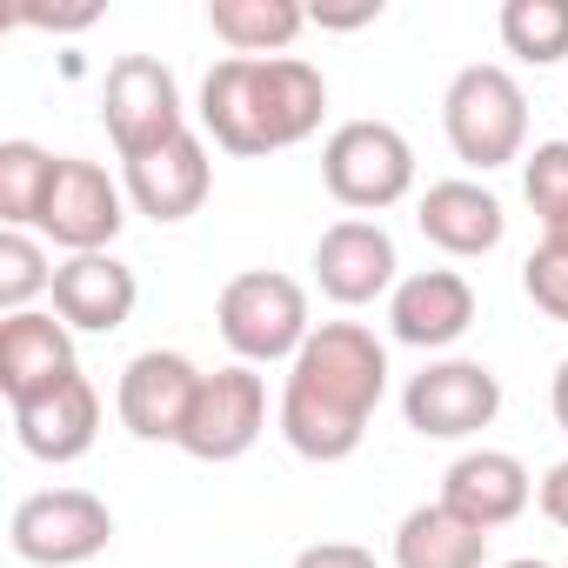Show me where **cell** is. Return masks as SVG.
Returning <instances> with one entry per match:
<instances>
[{"instance_id":"7402d4cb","label":"cell","mask_w":568,"mask_h":568,"mask_svg":"<svg viewBox=\"0 0 568 568\" xmlns=\"http://www.w3.org/2000/svg\"><path fill=\"white\" fill-rule=\"evenodd\" d=\"M61 154H48L41 141H0V227H41L48 187H54Z\"/></svg>"},{"instance_id":"44dd1931","label":"cell","mask_w":568,"mask_h":568,"mask_svg":"<svg viewBox=\"0 0 568 568\" xmlns=\"http://www.w3.org/2000/svg\"><path fill=\"white\" fill-rule=\"evenodd\" d=\"M207 28L227 54L241 61H274L288 54L308 28V8L302 0H207Z\"/></svg>"},{"instance_id":"4316f807","label":"cell","mask_w":568,"mask_h":568,"mask_svg":"<svg viewBox=\"0 0 568 568\" xmlns=\"http://www.w3.org/2000/svg\"><path fill=\"white\" fill-rule=\"evenodd\" d=\"M288 568H382V561H375V548H362V541H308Z\"/></svg>"},{"instance_id":"cb8c5ba5","label":"cell","mask_w":568,"mask_h":568,"mask_svg":"<svg viewBox=\"0 0 568 568\" xmlns=\"http://www.w3.org/2000/svg\"><path fill=\"white\" fill-rule=\"evenodd\" d=\"M54 267L41 234L28 227H0V315H28L41 295H54Z\"/></svg>"},{"instance_id":"f1b7e54d","label":"cell","mask_w":568,"mask_h":568,"mask_svg":"<svg viewBox=\"0 0 568 568\" xmlns=\"http://www.w3.org/2000/svg\"><path fill=\"white\" fill-rule=\"evenodd\" d=\"M548 408H555V428L568 435V362L555 368V382H548Z\"/></svg>"},{"instance_id":"9c48e42d","label":"cell","mask_w":568,"mask_h":568,"mask_svg":"<svg viewBox=\"0 0 568 568\" xmlns=\"http://www.w3.org/2000/svg\"><path fill=\"white\" fill-rule=\"evenodd\" d=\"M261 435H267V382L247 362H227V368L201 375L194 415L181 428V455L221 468V462H241Z\"/></svg>"},{"instance_id":"e0dca14e","label":"cell","mask_w":568,"mask_h":568,"mask_svg":"<svg viewBox=\"0 0 568 568\" xmlns=\"http://www.w3.org/2000/svg\"><path fill=\"white\" fill-rule=\"evenodd\" d=\"M435 501H448L462 521H475L481 535H495V528H508V521L535 501V475H528L521 455H508V448H468V455L448 462Z\"/></svg>"},{"instance_id":"7c38bea8","label":"cell","mask_w":568,"mask_h":568,"mask_svg":"<svg viewBox=\"0 0 568 568\" xmlns=\"http://www.w3.org/2000/svg\"><path fill=\"white\" fill-rule=\"evenodd\" d=\"M194 395H201V368L174 348H148L121 368V388H114V415L134 442H174L181 448V428L194 415Z\"/></svg>"},{"instance_id":"6da1fadb","label":"cell","mask_w":568,"mask_h":568,"mask_svg":"<svg viewBox=\"0 0 568 568\" xmlns=\"http://www.w3.org/2000/svg\"><path fill=\"white\" fill-rule=\"evenodd\" d=\"M388 395V348L362 322H322L288 362L274 428L302 462H348L368 442V422Z\"/></svg>"},{"instance_id":"83f0119b","label":"cell","mask_w":568,"mask_h":568,"mask_svg":"<svg viewBox=\"0 0 568 568\" xmlns=\"http://www.w3.org/2000/svg\"><path fill=\"white\" fill-rule=\"evenodd\" d=\"M535 501H541V515H548L555 528H568V455L535 481Z\"/></svg>"},{"instance_id":"3957f363","label":"cell","mask_w":568,"mask_h":568,"mask_svg":"<svg viewBox=\"0 0 568 568\" xmlns=\"http://www.w3.org/2000/svg\"><path fill=\"white\" fill-rule=\"evenodd\" d=\"M442 134H448L455 161L475 168V174H495V168L521 161V148H528V94H521V81L501 61L462 68L448 81V94H442Z\"/></svg>"},{"instance_id":"9a60e30c","label":"cell","mask_w":568,"mask_h":568,"mask_svg":"<svg viewBox=\"0 0 568 568\" xmlns=\"http://www.w3.org/2000/svg\"><path fill=\"white\" fill-rule=\"evenodd\" d=\"M81 362H74V328L48 308H28V315H8L0 322V395L8 408L21 402H41L54 395L61 382H74Z\"/></svg>"},{"instance_id":"30bf717a","label":"cell","mask_w":568,"mask_h":568,"mask_svg":"<svg viewBox=\"0 0 568 568\" xmlns=\"http://www.w3.org/2000/svg\"><path fill=\"white\" fill-rule=\"evenodd\" d=\"M121 227H128V187L101 161L61 154L48 207H41V234L54 247H68V254H108Z\"/></svg>"},{"instance_id":"2e32d148","label":"cell","mask_w":568,"mask_h":568,"mask_svg":"<svg viewBox=\"0 0 568 568\" xmlns=\"http://www.w3.org/2000/svg\"><path fill=\"white\" fill-rule=\"evenodd\" d=\"M134 302H141V281H134V267L114 247L108 254H68L54 267V315L74 335H114V328H128Z\"/></svg>"},{"instance_id":"ba28073f","label":"cell","mask_w":568,"mask_h":568,"mask_svg":"<svg viewBox=\"0 0 568 568\" xmlns=\"http://www.w3.org/2000/svg\"><path fill=\"white\" fill-rule=\"evenodd\" d=\"M402 415L422 442H475L501 415V375L468 355H442L402 388Z\"/></svg>"},{"instance_id":"4dcf8cb0","label":"cell","mask_w":568,"mask_h":568,"mask_svg":"<svg viewBox=\"0 0 568 568\" xmlns=\"http://www.w3.org/2000/svg\"><path fill=\"white\" fill-rule=\"evenodd\" d=\"M501 568H548V561H535V555H515V561H501Z\"/></svg>"},{"instance_id":"7a4b0ae2","label":"cell","mask_w":568,"mask_h":568,"mask_svg":"<svg viewBox=\"0 0 568 568\" xmlns=\"http://www.w3.org/2000/svg\"><path fill=\"white\" fill-rule=\"evenodd\" d=\"M328 114V81L302 54H274V61H214L201 81V134L221 154H281L302 148Z\"/></svg>"},{"instance_id":"8992f818","label":"cell","mask_w":568,"mask_h":568,"mask_svg":"<svg viewBox=\"0 0 568 568\" xmlns=\"http://www.w3.org/2000/svg\"><path fill=\"white\" fill-rule=\"evenodd\" d=\"M101 128L121 161H141L168 148L174 134H187V101H181L174 68L154 54H121L101 81Z\"/></svg>"},{"instance_id":"ffe728a7","label":"cell","mask_w":568,"mask_h":568,"mask_svg":"<svg viewBox=\"0 0 568 568\" xmlns=\"http://www.w3.org/2000/svg\"><path fill=\"white\" fill-rule=\"evenodd\" d=\"M395 568H488V535L448 501H422L395 528Z\"/></svg>"},{"instance_id":"4fadbf2b","label":"cell","mask_w":568,"mask_h":568,"mask_svg":"<svg viewBox=\"0 0 568 568\" xmlns=\"http://www.w3.org/2000/svg\"><path fill=\"white\" fill-rule=\"evenodd\" d=\"M468 328H475V281L462 267H415V274L395 281V295H388V335L402 348L442 355Z\"/></svg>"},{"instance_id":"ac0fdd59","label":"cell","mask_w":568,"mask_h":568,"mask_svg":"<svg viewBox=\"0 0 568 568\" xmlns=\"http://www.w3.org/2000/svg\"><path fill=\"white\" fill-rule=\"evenodd\" d=\"M415 227H422L428 247H442V254H455V261H481V254L501 247L508 214H501V201H495L481 181L455 174V181H435V187L415 201Z\"/></svg>"},{"instance_id":"52a82bcc","label":"cell","mask_w":568,"mask_h":568,"mask_svg":"<svg viewBox=\"0 0 568 568\" xmlns=\"http://www.w3.org/2000/svg\"><path fill=\"white\" fill-rule=\"evenodd\" d=\"M108 541H114V508L88 488H41L8 521V548L28 568H81L108 555Z\"/></svg>"},{"instance_id":"f546056e","label":"cell","mask_w":568,"mask_h":568,"mask_svg":"<svg viewBox=\"0 0 568 568\" xmlns=\"http://www.w3.org/2000/svg\"><path fill=\"white\" fill-rule=\"evenodd\" d=\"M541 247H555V254H568V207H561L555 221H541Z\"/></svg>"},{"instance_id":"603a6c76","label":"cell","mask_w":568,"mask_h":568,"mask_svg":"<svg viewBox=\"0 0 568 568\" xmlns=\"http://www.w3.org/2000/svg\"><path fill=\"white\" fill-rule=\"evenodd\" d=\"M501 48L528 68H561L568 61V0H508L495 14Z\"/></svg>"},{"instance_id":"277c9868","label":"cell","mask_w":568,"mask_h":568,"mask_svg":"<svg viewBox=\"0 0 568 568\" xmlns=\"http://www.w3.org/2000/svg\"><path fill=\"white\" fill-rule=\"evenodd\" d=\"M214 328L221 342L247 362V368H267V362H295L315 335L308 322V288L295 274H281V267H247L234 274L221 302H214Z\"/></svg>"},{"instance_id":"5b68a950","label":"cell","mask_w":568,"mask_h":568,"mask_svg":"<svg viewBox=\"0 0 568 568\" xmlns=\"http://www.w3.org/2000/svg\"><path fill=\"white\" fill-rule=\"evenodd\" d=\"M322 181L342 207L382 214L415 194V148L395 121H342L322 141Z\"/></svg>"},{"instance_id":"484cf974","label":"cell","mask_w":568,"mask_h":568,"mask_svg":"<svg viewBox=\"0 0 568 568\" xmlns=\"http://www.w3.org/2000/svg\"><path fill=\"white\" fill-rule=\"evenodd\" d=\"M521 295H528L548 322H568V254L535 247V254L521 261Z\"/></svg>"},{"instance_id":"d4e9b609","label":"cell","mask_w":568,"mask_h":568,"mask_svg":"<svg viewBox=\"0 0 568 568\" xmlns=\"http://www.w3.org/2000/svg\"><path fill=\"white\" fill-rule=\"evenodd\" d=\"M521 194L541 221L568 207V141H535V154H521Z\"/></svg>"},{"instance_id":"d6986e66","label":"cell","mask_w":568,"mask_h":568,"mask_svg":"<svg viewBox=\"0 0 568 568\" xmlns=\"http://www.w3.org/2000/svg\"><path fill=\"white\" fill-rule=\"evenodd\" d=\"M14 442H21L34 462H48V468L81 462V455L101 442V388H94L88 375H74V382H61L54 395L21 402V408H14Z\"/></svg>"},{"instance_id":"8fae6325","label":"cell","mask_w":568,"mask_h":568,"mask_svg":"<svg viewBox=\"0 0 568 568\" xmlns=\"http://www.w3.org/2000/svg\"><path fill=\"white\" fill-rule=\"evenodd\" d=\"M402 254H395V234L368 214H348L335 227H322L315 241V288L335 302V308H368L382 295H395V274Z\"/></svg>"},{"instance_id":"5bb4252c","label":"cell","mask_w":568,"mask_h":568,"mask_svg":"<svg viewBox=\"0 0 568 568\" xmlns=\"http://www.w3.org/2000/svg\"><path fill=\"white\" fill-rule=\"evenodd\" d=\"M121 187H128V207L148 214V221H161V227L201 214L207 194H214L207 134L187 128V134H174L168 148H154V154H141V161H121Z\"/></svg>"}]
</instances>
